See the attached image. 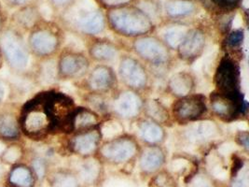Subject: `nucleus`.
Here are the masks:
<instances>
[{
  "label": "nucleus",
  "instance_id": "obj_43",
  "mask_svg": "<svg viewBox=\"0 0 249 187\" xmlns=\"http://www.w3.org/2000/svg\"><path fill=\"white\" fill-rule=\"evenodd\" d=\"M6 93H7L6 84L0 79V105L4 103V100L6 98Z\"/></svg>",
  "mask_w": 249,
  "mask_h": 187
},
{
  "label": "nucleus",
  "instance_id": "obj_23",
  "mask_svg": "<svg viewBox=\"0 0 249 187\" xmlns=\"http://www.w3.org/2000/svg\"><path fill=\"white\" fill-rule=\"evenodd\" d=\"M58 76L57 63L54 60L48 59L39 68L38 80L44 85L53 84Z\"/></svg>",
  "mask_w": 249,
  "mask_h": 187
},
{
  "label": "nucleus",
  "instance_id": "obj_37",
  "mask_svg": "<svg viewBox=\"0 0 249 187\" xmlns=\"http://www.w3.org/2000/svg\"><path fill=\"white\" fill-rule=\"evenodd\" d=\"M147 110H148L149 114L151 116L154 117L155 119L159 120V121H163L167 117L164 109L157 104L156 102H154V101H151V102L148 103Z\"/></svg>",
  "mask_w": 249,
  "mask_h": 187
},
{
  "label": "nucleus",
  "instance_id": "obj_11",
  "mask_svg": "<svg viewBox=\"0 0 249 187\" xmlns=\"http://www.w3.org/2000/svg\"><path fill=\"white\" fill-rule=\"evenodd\" d=\"M77 177L86 187L95 186L102 174V168L98 160L89 158L80 162L77 168Z\"/></svg>",
  "mask_w": 249,
  "mask_h": 187
},
{
  "label": "nucleus",
  "instance_id": "obj_49",
  "mask_svg": "<svg viewBox=\"0 0 249 187\" xmlns=\"http://www.w3.org/2000/svg\"><path fill=\"white\" fill-rule=\"evenodd\" d=\"M2 12H1V5H0V14H1Z\"/></svg>",
  "mask_w": 249,
  "mask_h": 187
},
{
  "label": "nucleus",
  "instance_id": "obj_7",
  "mask_svg": "<svg viewBox=\"0 0 249 187\" xmlns=\"http://www.w3.org/2000/svg\"><path fill=\"white\" fill-rule=\"evenodd\" d=\"M39 23V12L33 5L18 8L10 20V25L21 33L31 31Z\"/></svg>",
  "mask_w": 249,
  "mask_h": 187
},
{
  "label": "nucleus",
  "instance_id": "obj_3",
  "mask_svg": "<svg viewBox=\"0 0 249 187\" xmlns=\"http://www.w3.org/2000/svg\"><path fill=\"white\" fill-rule=\"evenodd\" d=\"M26 42L31 55L38 58H49L58 50L60 37L52 27L38 23L30 31Z\"/></svg>",
  "mask_w": 249,
  "mask_h": 187
},
{
  "label": "nucleus",
  "instance_id": "obj_10",
  "mask_svg": "<svg viewBox=\"0 0 249 187\" xmlns=\"http://www.w3.org/2000/svg\"><path fill=\"white\" fill-rule=\"evenodd\" d=\"M7 182L11 187H34L36 178L31 167L19 163L12 166L8 172Z\"/></svg>",
  "mask_w": 249,
  "mask_h": 187
},
{
  "label": "nucleus",
  "instance_id": "obj_50",
  "mask_svg": "<svg viewBox=\"0 0 249 187\" xmlns=\"http://www.w3.org/2000/svg\"></svg>",
  "mask_w": 249,
  "mask_h": 187
},
{
  "label": "nucleus",
  "instance_id": "obj_36",
  "mask_svg": "<svg viewBox=\"0 0 249 187\" xmlns=\"http://www.w3.org/2000/svg\"><path fill=\"white\" fill-rule=\"evenodd\" d=\"M31 168L34 171L36 180L42 181L47 174L46 161L41 157H36L31 162Z\"/></svg>",
  "mask_w": 249,
  "mask_h": 187
},
{
  "label": "nucleus",
  "instance_id": "obj_5",
  "mask_svg": "<svg viewBox=\"0 0 249 187\" xmlns=\"http://www.w3.org/2000/svg\"><path fill=\"white\" fill-rule=\"evenodd\" d=\"M136 146L133 140L120 139L106 144L101 150L103 157L109 163H126L135 156Z\"/></svg>",
  "mask_w": 249,
  "mask_h": 187
},
{
  "label": "nucleus",
  "instance_id": "obj_29",
  "mask_svg": "<svg viewBox=\"0 0 249 187\" xmlns=\"http://www.w3.org/2000/svg\"><path fill=\"white\" fill-rule=\"evenodd\" d=\"M186 37V30L182 28H172L165 33V40L169 46L177 49L181 45Z\"/></svg>",
  "mask_w": 249,
  "mask_h": 187
},
{
  "label": "nucleus",
  "instance_id": "obj_1",
  "mask_svg": "<svg viewBox=\"0 0 249 187\" xmlns=\"http://www.w3.org/2000/svg\"><path fill=\"white\" fill-rule=\"evenodd\" d=\"M0 50L4 63L17 76H25L30 68L31 53L23 33L11 25L0 32Z\"/></svg>",
  "mask_w": 249,
  "mask_h": 187
},
{
  "label": "nucleus",
  "instance_id": "obj_30",
  "mask_svg": "<svg viewBox=\"0 0 249 187\" xmlns=\"http://www.w3.org/2000/svg\"><path fill=\"white\" fill-rule=\"evenodd\" d=\"M231 187H249L248 165H242L237 168L235 174L232 176Z\"/></svg>",
  "mask_w": 249,
  "mask_h": 187
},
{
  "label": "nucleus",
  "instance_id": "obj_4",
  "mask_svg": "<svg viewBox=\"0 0 249 187\" xmlns=\"http://www.w3.org/2000/svg\"><path fill=\"white\" fill-rule=\"evenodd\" d=\"M22 137L20 112L14 104L0 105V140L6 142L19 141Z\"/></svg>",
  "mask_w": 249,
  "mask_h": 187
},
{
  "label": "nucleus",
  "instance_id": "obj_32",
  "mask_svg": "<svg viewBox=\"0 0 249 187\" xmlns=\"http://www.w3.org/2000/svg\"><path fill=\"white\" fill-rule=\"evenodd\" d=\"M123 131H124V128L122 127V125L119 122L114 120L106 122L101 129L103 136L107 139H112L114 137H117L121 135Z\"/></svg>",
  "mask_w": 249,
  "mask_h": 187
},
{
  "label": "nucleus",
  "instance_id": "obj_16",
  "mask_svg": "<svg viewBox=\"0 0 249 187\" xmlns=\"http://www.w3.org/2000/svg\"><path fill=\"white\" fill-rule=\"evenodd\" d=\"M97 142L98 133L95 131H91L77 136L72 142V147L74 151L79 154L88 155L95 150Z\"/></svg>",
  "mask_w": 249,
  "mask_h": 187
},
{
  "label": "nucleus",
  "instance_id": "obj_33",
  "mask_svg": "<svg viewBox=\"0 0 249 187\" xmlns=\"http://www.w3.org/2000/svg\"><path fill=\"white\" fill-rule=\"evenodd\" d=\"M81 27L84 31L91 33V34H96L101 31L102 29V19L98 15L90 16L86 18L83 22H81Z\"/></svg>",
  "mask_w": 249,
  "mask_h": 187
},
{
  "label": "nucleus",
  "instance_id": "obj_26",
  "mask_svg": "<svg viewBox=\"0 0 249 187\" xmlns=\"http://www.w3.org/2000/svg\"><path fill=\"white\" fill-rule=\"evenodd\" d=\"M170 169L175 175H187L191 172V162L185 157H175L171 161Z\"/></svg>",
  "mask_w": 249,
  "mask_h": 187
},
{
  "label": "nucleus",
  "instance_id": "obj_24",
  "mask_svg": "<svg viewBox=\"0 0 249 187\" xmlns=\"http://www.w3.org/2000/svg\"><path fill=\"white\" fill-rule=\"evenodd\" d=\"M170 87L172 91L176 94L186 95L191 92L192 81L186 74L178 73L172 77Z\"/></svg>",
  "mask_w": 249,
  "mask_h": 187
},
{
  "label": "nucleus",
  "instance_id": "obj_17",
  "mask_svg": "<svg viewBox=\"0 0 249 187\" xmlns=\"http://www.w3.org/2000/svg\"><path fill=\"white\" fill-rule=\"evenodd\" d=\"M204 37L199 32H192L181 43V55L184 57H193L197 56L204 47Z\"/></svg>",
  "mask_w": 249,
  "mask_h": 187
},
{
  "label": "nucleus",
  "instance_id": "obj_6",
  "mask_svg": "<svg viewBox=\"0 0 249 187\" xmlns=\"http://www.w3.org/2000/svg\"><path fill=\"white\" fill-rule=\"evenodd\" d=\"M112 22L120 31L130 35L144 33L150 27L145 16L135 12L115 13Z\"/></svg>",
  "mask_w": 249,
  "mask_h": 187
},
{
  "label": "nucleus",
  "instance_id": "obj_44",
  "mask_svg": "<svg viewBox=\"0 0 249 187\" xmlns=\"http://www.w3.org/2000/svg\"><path fill=\"white\" fill-rule=\"evenodd\" d=\"M7 165L5 163H3V161L1 160V158H0V183L5 179V178H7V175H8V169H7Z\"/></svg>",
  "mask_w": 249,
  "mask_h": 187
},
{
  "label": "nucleus",
  "instance_id": "obj_39",
  "mask_svg": "<svg viewBox=\"0 0 249 187\" xmlns=\"http://www.w3.org/2000/svg\"><path fill=\"white\" fill-rule=\"evenodd\" d=\"M213 106H214L215 112L218 114H223V115L224 114H228L230 112V111H231L229 103H225L224 100H222V99L215 100Z\"/></svg>",
  "mask_w": 249,
  "mask_h": 187
},
{
  "label": "nucleus",
  "instance_id": "obj_25",
  "mask_svg": "<svg viewBox=\"0 0 249 187\" xmlns=\"http://www.w3.org/2000/svg\"><path fill=\"white\" fill-rule=\"evenodd\" d=\"M91 55L94 58L103 61H112L116 58L117 53L113 47L107 43H98L92 47Z\"/></svg>",
  "mask_w": 249,
  "mask_h": 187
},
{
  "label": "nucleus",
  "instance_id": "obj_28",
  "mask_svg": "<svg viewBox=\"0 0 249 187\" xmlns=\"http://www.w3.org/2000/svg\"><path fill=\"white\" fill-rule=\"evenodd\" d=\"M207 166L210 169V173L217 180L223 181L227 178V170L219 162L218 158L215 155H210L207 159Z\"/></svg>",
  "mask_w": 249,
  "mask_h": 187
},
{
  "label": "nucleus",
  "instance_id": "obj_14",
  "mask_svg": "<svg viewBox=\"0 0 249 187\" xmlns=\"http://www.w3.org/2000/svg\"><path fill=\"white\" fill-rule=\"evenodd\" d=\"M217 134L216 126L211 121H203L191 125L187 130V138L191 141H203L215 137Z\"/></svg>",
  "mask_w": 249,
  "mask_h": 187
},
{
  "label": "nucleus",
  "instance_id": "obj_15",
  "mask_svg": "<svg viewBox=\"0 0 249 187\" xmlns=\"http://www.w3.org/2000/svg\"><path fill=\"white\" fill-rule=\"evenodd\" d=\"M116 111L124 117L136 115L140 109V99L132 92L123 93L115 102Z\"/></svg>",
  "mask_w": 249,
  "mask_h": 187
},
{
  "label": "nucleus",
  "instance_id": "obj_34",
  "mask_svg": "<svg viewBox=\"0 0 249 187\" xmlns=\"http://www.w3.org/2000/svg\"><path fill=\"white\" fill-rule=\"evenodd\" d=\"M186 186L187 187H215L212 179L204 173H196L191 176Z\"/></svg>",
  "mask_w": 249,
  "mask_h": 187
},
{
  "label": "nucleus",
  "instance_id": "obj_42",
  "mask_svg": "<svg viewBox=\"0 0 249 187\" xmlns=\"http://www.w3.org/2000/svg\"><path fill=\"white\" fill-rule=\"evenodd\" d=\"M68 46L72 48V50H76V51H80L84 48L83 42L79 39V37H76L74 36H72L71 37H69L68 39Z\"/></svg>",
  "mask_w": 249,
  "mask_h": 187
},
{
  "label": "nucleus",
  "instance_id": "obj_8",
  "mask_svg": "<svg viewBox=\"0 0 249 187\" xmlns=\"http://www.w3.org/2000/svg\"><path fill=\"white\" fill-rule=\"evenodd\" d=\"M136 49L141 56L157 65L163 64L168 57L165 48L152 38H144L136 41Z\"/></svg>",
  "mask_w": 249,
  "mask_h": 187
},
{
  "label": "nucleus",
  "instance_id": "obj_46",
  "mask_svg": "<svg viewBox=\"0 0 249 187\" xmlns=\"http://www.w3.org/2000/svg\"><path fill=\"white\" fill-rule=\"evenodd\" d=\"M52 2L53 5L56 6V7H63L68 3L69 0H50Z\"/></svg>",
  "mask_w": 249,
  "mask_h": 187
},
{
  "label": "nucleus",
  "instance_id": "obj_47",
  "mask_svg": "<svg viewBox=\"0 0 249 187\" xmlns=\"http://www.w3.org/2000/svg\"><path fill=\"white\" fill-rule=\"evenodd\" d=\"M8 143H9V142H6V141H4V140H0V157H1L2 153L5 151V149H6L7 145H8Z\"/></svg>",
  "mask_w": 249,
  "mask_h": 187
},
{
  "label": "nucleus",
  "instance_id": "obj_31",
  "mask_svg": "<svg viewBox=\"0 0 249 187\" xmlns=\"http://www.w3.org/2000/svg\"><path fill=\"white\" fill-rule=\"evenodd\" d=\"M152 187H178V184L172 174L167 171L159 172L152 181Z\"/></svg>",
  "mask_w": 249,
  "mask_h": 187
},
{
  "label": "nucleus",
  "instance_id": "obj_27",
  "mask_svg": "<svg viewBox=\"0 0 249 187\" xmlns=\"http://www.w3.org/2000/svg\"><path fill=\"white\" fill-rule=\"evenodd\" d=\"M102 187H139L135 180L124 176H112L105 180Z\"/></svg>",
  "mask_w": 249,
  "mask_h": 187
},
{
  "label": "nucleus",
  "instance_id": "obj_22",
  "mask_svg": "<svg viewBox=\"0 0 249 187\" xmlns=\"http://www.w3.org/2000/svg\"><path fill=\"white\" fill-rule=\"evenodd\" d=\"M50 187H80L79 179L71 171L60 170L52 176Z\"/></svg>",
  "mask_w": 249,
  "mask_h": 187
},
{
  "label": "nucleus",
  "instance_id": "obj_45",
  "mask_svg": "<svg viewBox=\"0 0 249 187\" xmlns=\"http://www.w3.org/2000/svg\"><path fill=\"white\" fill-rule=\"evenodd\" d=\"M242 39H243V37L241 36V32H238V31L232 33V35L231 36V37H230L231 43L232 45H236L238 43H240Z\"/></svg>",
  "mask_w": 249,
  "mask_h": 187
},
{
  "label": "nucleus",
  "instance_id": "obj_19",
  "mask_svg": "<svg viewBox=\"0 0 249 187\" xmlns=\"http://www.w3.org/2000/svg\"><path fill=\"white\" fill-rule=\"evenodd\" d=\"M138 133L143 140L150 143L159 142L163 137L162 129L158 125L149 121H144L139 124Z\"/></svg>",
  "mask_w": 249,
  "mask_h": 187
},
{
  "label": "nucleus",
  "instance_id": "obj_40",
  "mask_svg": "<svg viewBox=\"0 0 249 187\" xmlns=\"http://www.w3.org/2000/svg\"><path fill=\"white\" fill-rule=\"evenodd\" d=\"M236 149V146L232 142H225L221 144L218 148V152L222 155H229L230 153L234 152Z\"/></svg>",
  "mask_w": 249,
  "mask_h": 187
},
{
  "label": "nucleus",
  "instance_id": "obj_21",
  "mask_svg": "<svg viewBox=\"0 0 249 187\" xmlns=\"http://www.w3.org/2000/svg\"><path fill=\"white\" fill-rule=\"evenodd\" d=\"M204 106L199 99L191 98L180 102L178 108V114L182 119H191L202 113Z\"/></svg>",
  "mask_w": 249,
  "mask_h": 187
},
{
  "label": "nucleus",
  "instance_id": "obj_12",
  "mask_svg": "<svg viewBox=\"0 0 249 187\" xmlns=\"http://www.w3.org/2000/svg\"><path fill=\"white\" fill-rule=\"evenodd\" d=\"M58 76L72 77L77 76L86 69V61L74 54H66L62 56L57 64Z\"/></svg>",
  "mask_w": 249,
  "mask_h": 187
},
{
  "label": "nucleus",
  "instance_id": "obj_38",
  "mask_svg": "<svg viewBox=\"0 0 249 187\" xmlns=\"http://www.w3.org/2000/svg\"><path fill=\"white\" fill-rule=\"evenodd\" d=\"M191 5H189L188 3H177L171 5L168 11L174 15H181L188 13L191 11Z\"/></svg>",
  "mask_w": 249,
  "mask_h": 187
},
{
  "label": "nucleus",
  "instance_id": "obj_20",
  "mask_svg": "<svg viewBox=\"0 0 249 187\" xmlns=\"http://www.w3.org/2000/svg\"><path fill=\"white\" fill-rule=\"evenodd\" d=\"M24 155L23 147L18 142H9L4 152L1 155V160L7 166H14L21 163Z\"/></svg>",
  "mask_w": 249,
  "mask_h": 187
},
{
  "label": "nucleus",
  "instance_id": "obj_9",
  "mask_svg": "<svg viewBox=\"0 0 249 187\" xmlns=\"http://www.w3.org/2000/svg\"><path fill=\"white\" fill-rule=\"evenodd\" d=\"M120 73L123 80L132 87L140 88L144 86L147 82L145 71L134 59L125 58L123 60L120 66Z\"/></svg>",
  "mask_w": 249,
  "mask_h": 187
},
{
  "label": "nucleus",
  "instance_id": "obj_2",
  "mask_svg": "<svg viewBox=\"0 0 249 187\" xmlns=\"http://www.w3.org/2000/svg\"><path fill=\"white\" fill-rule=\"evenodd\" d=\"M53 125L47 104L40 99H34L23 106L20 111V127L22 134L30 139L44 136Z\"/></svg>",
  "mask_w": 249,
  "mask_h": 187
},
{
  "label": "nucleus",
  "instance_id": "obj_48",
  "mask_svg": "<svg viewBox=\"0 0 249 187\" xmlns=\"http://www.w3.org/2000/svg\"><path fill=\"white\" fill-rule=\"evenodd\" d=\"M4 65V59H3V56H2V53H1V50H0V70L2 69Z\"/></svg>",
  "mask_w": 249,
  "mask_h": 187
},
{
  "label": "nucleus",
  "instance_id": "obj_35",
  "mask_svg": "<svg viewBox=\"0 0 249 187\" xmlns=\"http://www.w3.org/2000/svg\"><path fill=\"white\" fill-rule=\"evenodd\" d=\"M96 123V118L88 112H81L76 116L75 126L77 129H84Z\"/></svg>",
  "mask_w": 249,
  "mask_h": 187
},
{
  "label": "nucleus",
  "instance_id": "obj_18",
  "mask_svg": "<svg viewBox=\"0 0 249 187\" xmlns=\"http://www.w3.org/2000/svg\"><path fill=\"white\" fill-rule=\"evenodd\" d=\"M112 83V74L106 68H98L91 73L90 84L92 89L104 91L110 87Z\"/></svg>",
  "mask_w": 249,
  "mask_h": 187
},
{
  "label": "nucleus",
  "instance_id": "obj_13",
  "mask_svg": "<svg viewBox=\"0 0 249 187\" xmlns=\"http://www.w3.org/2000/svg\"><path fill=\"white\" fill-rule=\"evenodd\" d=\"M164 153L156 147L147 148L141 155L139 168L144 174H151L159 170L164 164Z\"/></svg>",
  "mask_w": 249,
  "mask_h": 187
},
{
  "label": "nucleus",
  "instance_id": "obj_41",
  "mask_svg": "<svg viewBox=\"0 0 249 187\" xmlns=\"http://www.w3.org/2000/svg\"><path fill=\"white\" fill-rule=\"evenodd\" d=\"M4 3L11 9H18L30 4L31 0H3Z\"/></svg>",
  "mask_w": 249,
  "mask_h": 187
}]
</instances>
